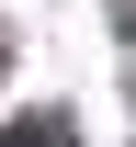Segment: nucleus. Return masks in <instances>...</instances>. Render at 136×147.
Instances as JSON below:
<instances>
[{"label": "nucleus", "mask_w": 136, "mask_h": 147, "mask_svg": "<svg viewBox=\"0 0 136 147\" xmlns=\"http://www.w3.org/2000/svg\"><path fill=\"white\" fill-rule=\"evenodd\" d=\"M114 11H125V34H136V0H114Z\"/></svg>", "instance_id": "f257e3e1"}]
</instances>
